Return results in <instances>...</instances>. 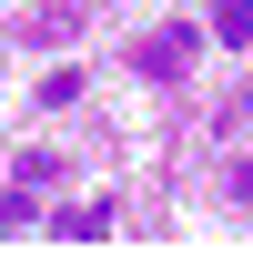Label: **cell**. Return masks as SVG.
<instances>
[{
  "instance_id": "obj_1",
  "label": "cell",
  "mask_w": 253,
  "mask_h": 253,
  "mask_svg": "<svg viewBox=\"0 0 253 253\" xmlns=\"http://www.w3.org/2000/svg\"><path fill=\"white\" fill-rule=\"evenodd\" d=\"M41 233H51V243H112V203H61Z\"/></svg>"
},
{
  "instance_id": "obj_2",
  "label": "cell",
  "mask_w": 253,
  "mask_h": 253,
  "mask_svg": "<svg viewBox=\"0 0 253 253\" xmlns=\"http://www.w3.org/2000/svg\"><path fill=\"white\" fill-rule=\"evenodd\" d=\"M193 51H203V31H193V20H172V31H152V41H142V71H152V81H172Z\"/></svg>"
},
{
  "instance_id": "obj_3",
  "label": "cell",
  "mask_w": 253,
  "mask_h": 253,
  "mask_svg": "<svg viewBox=\"0 0 253 253\" xmlns=\"http://www.w3.org/2000/svg\"><path fill=\"white\" fill-rule=\"evenodd\" d=\"M213 41L243 51V41H253V0H213Z\"/></svg>"
},
{
  "instance_id": "obj_4",
  "label": "cell",
  "mask_w": 253,
  "mask_h": 253,
  "mask_svg": "<svg viewBox=\"0 0 253 253\" xmlns=\"http://www.w3.org/2000/svg\"><path fill=\"white\" fill-rule=\"evenodd\" d=\"M0 233H31V182H0Z\"/></svg>"
},
{
  "instance_id": "obj_5",
  "label": "cell",
  "mask_w": 253,
  "mask_h": 253,
  "mask_svg": "<svg viewBox=\"0 0 253 253\" xmlns=\"http://www.w3.org/2000/svg\"><path fill=\"white\" fill-rule=\"evenodd\" d=\"M243 122H253V91H243Z\"/></svg>"
}]
</instances>
